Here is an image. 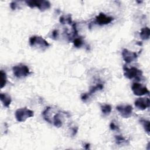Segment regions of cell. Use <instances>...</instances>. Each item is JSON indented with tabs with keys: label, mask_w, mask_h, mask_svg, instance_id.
<instances>
[{
	"label": "cell",
	"mask_w": 150,
	"mask_h": 150,
	"mask_svg": "<svg viewBox=\"0 0 150 150\" xmlns=\"http://www.w3.org/2000/svg\"><path fill=\"white\" fill-rule=\"evenodd\" d=\"M30 44L31 46H40L41 48H47L49 46V44L41 37L33 36L30 39Z\"/></svg>",
	"instance_id": "cell-5"
},
{
	"label": "cell",
	"mask_w": 150,
	"mask_h": 150,
	"mask_svg": "<svg viewBox=\"0 0 150 150\" xmlns=\"http://www.w3.org/2000/svg\"><path fill=\"white\" fill-rule=\"evenodd\" d=\"M123 70L124 76L129 79H135L139 80L142 76V71L135 67L128 68V67L124 66L123 67Z\"/></svg>",
	"instance_id": "cell-1"
},
{
	"label": "cell",
	"mask_w": 150,
	"mask_h": 150,
	"mask_svg": "<svg viewBox=\"0 0 150 150\" xmlns=\"http://www.w3.org/2000/svg\"><path fill=\"white\" fill-rule=\"evenodd\" d=\"M0 100L3 103V105L6 107H9L12 101L11 96L7 93L0 94Z\"/></svg>",
	"instance_id": "cell-11"
},
{
	"label": "cell",
	"mask_w": 150,
	"mask_h": 150,
	"mask_svg": "<svg viewBox=\"0 0 150 150\" xmlns=\"http://www.w3.org/2000/svg\"><path fill=\"white\" fill-rule=\"evenodd\" d=\"M34 115V111L27 107L18 109L15 114V118L19 122H24L28 118L33 117Z\"/></svg>",
	"instance_id": "cell-2"
},
{
	"label": "cell",
	"mask_w": 150,
	"mask_h": 150,
	"mask_svg": "<svg viewBox=\"0 0 150 150\" xmlns=\"http://www.w3.org/2000/svg\"><path fill=\"white\" fill-rule=\"evenodd\" d=\"M131 89L134 94L138 96H141L146 94H149V92L148 89L142 85L138 83H135L132 85Z\"/></svg>",
	"instance_id": "cell-6"
},
{
	"label": "cell",
	"mask_w": 150,
	"mask_h": 150,
	"mask_svg": "<svg viewBox=\"0 0 150 150\" xmlns=\"http://www.w3.org/2000/svg\"><path fill=\"white\" fill-rule=\"evenodd\" d=\"M110 128H111V130H116L118 129V127L113 122L111 123V124L110 125Z\"/></svg>",
	"instance_id": "cell-22"
},
{
	"label": "cell",
	"mask_w": 150,
	"mask_h": 150,
	"mask_svg": "<svg viewBox=\"0 0 150 150\" xmlns=\"http://www.w3.org/2000/svg\"><path fill=\"white\" fill-rule=\"evenodd\" d=\"M54 124L56 127L59 128L62 126L63 122L61 118V113H58L56 114L54 117Z\"/></svg>",
	"instance_id": "cell-13"
},
{
	"label": "cell",
	"mask_w": 150,
	"mask_h": 150,
	"mask_svg": "<svg viewBox=\"0 0 150 150\" xmlns=\"http://www.w3.org/2000/svg\"><path fill=\"white\" fill-rule=\"evenodd\" d=\"M89 97V96H88V94L87 93H83L81 96V99H82V100L83 101H86L88 99Z\"/></svg>",
	"instance_id": "cell-21"
},
{
	"label": "cell",
	"mask_w": 150,
	"mask_h": 150,
	"mask_svg": "<svg viewBox=\"0 0 150 150\" xmlns=\"http://www.w3.org/2000/svg\"><path fill=\"white\" fill-rule=\"evenodd\" d=\"M26 4L28 7L31 8L37 7L40 11H44L48 10L51 7V3L48 1H36V0H31V1H26Z\"/></svg>",
	"instance_id": "cell-3"
},
{
	"label": "cell",
	"mask_w": 150,
	"mask_h": 150,
	"mask_svg": "<svg viewBox=\"0 0 150 150\" xmlns=\"http://www.w3.org/2000/svg\"><path fill=\"white\" fill-rule=\"evenodd\" d=\"M58 36H59L58 31V30H54L52 32V37L54 38V39H56L57 38H58Z\"/></svg>",
	"instance_id": "cell-23"
},
{
	"label": "cell",
	"mask_w": 150,
	"mask_h": 150,
	"mask_svg": "<svg viewBox=\"0 0 150 150\" xmlns=\"http://www.w3.org/2000/svg\"><path fill=\"white\" fill-rule=\"evenodd\" d=\"M60 23L62 24H72V18L70 15H68L67 17H64L62 16L60 18Z\"/></svg>",
	"instance_id": "cell-18"
},
{
	"label": "cell",
	"mask_w": 150,
	"mask_h": 150,
	"mask_svg": "<svg viewBox=\"0 0 150 150\" xmlns=\"http://www.w3.org/2000/svg\"><path fill=\"white\" fill-rule=\"evenodd\" d=\"M14 75L18 78H23L28 76L30 74L29 68L24 65H19L13 68Z\"/></svg>",
	"instance_id": "cell-4"
},
{
	"label": "cell",
	"mask_w": 150,
	"mask_h": 150,
	"mask_svg": "<svg viewBox=\"0 0 150 150\" xmlns=\"http://www.w3.org/2000/svg\"><path fill=\"white\" fill-rule=\"evenodd\" d=\"M10 7L11 8L12 10H16V8H17V3L15 2V1H13L12 2L11 4H10Z\"/></svg>",
	"instance_id": "cell-24"
},
{
	"label": "cell",
	"mask_w": 150,
	"mask_h": 150,
	"mask_svg": "<svg viewBox=\"0 0 150 150\" xmlns=\"http://www.w3.org/2000/svg\"><path fill=\"white\" fill-rule=\"evenodd\" d=\"M116 109L119 112L121 116L125 118L131 117L133 110L132 107L130 105L118 106L116 107Z\"/></svg>",
	"instance_id": "cell-7"
},
{
	"label": "cell",
	"mask_w": 150,
	"mask_h": 150,
	"mask_svg": "<svg viewBox=\"0 0 150 150\" xmlns=\"http://www.w3.org/2000/svg\"><path fill=\"white\" fill-rule=\"evenodd\" d=\"M115 138L118 144H121L127 142V140L121 135H116L115 137Z\"/></svg>",
	"instance_id": "cell-20"
},
{
	"label": "cell",
	"mask_w": 150,
	"mask_h": 150,
	"mask_svg": "<svg viewBox=\"0 0 150 150\" xmlns=\"http://www.w3.org/2000/svg\"><path fill=\"white\" fill-rule=\"evenodd\" d=\"M103 89V85L102 84H97L95 86H93L91 87L90 91L89 93H87L89 97H90L91 95H92L93 93H96L98 90H102Z\"/></svg>",
	"instance_id": "cell-15"
},
{
	"label": "cell",
	"mask_w": 150,
	"mask_h": 150,
	"mask_svg": "<svg viewBox=\"0 0 150 150\" xmlns=\"http://www.w3.org/2000/svg\"><path fill=\"white\" fill-rule=\"evenodd\" d=\"M113 18L107 16L103 13H100L99 15L96 17V23L100 25H103L111 23L113 21Z\"/></svg>",
	"instance_id": "cell-10"
},
{
	"label": "cell",
	"mask_w": 150,
	"mask_h": 150,
	"mask_svg": "<svg viewBox=\"0 0 150 150\" xmlns=\"http://www.w3.org/2000/svg\"><path fill=\"white\" fill-rule=\"evenodd\" d=\"M122 56L124 61L127 63H130L135 61L138 58V54L136 52H131L127 49H124L122 52Z\"/></svg>",
	"instance_id": "cell-8"
},
{
	"label": "cell",
	"mask_w": 150,
	"mask_h": 150,
	"mask_svg": "<svg viewBox=\"0 0 150 150\" xmlns=\"http://www.w3.org/2000/svg\"><path fill=\"white\" fill-rule=\"evenodd\" d=\"M101 110L103 114L107 115H109L111 111V106L109 104H103L101 106Z\"/></svg>",
	"instance_id": "cell-16"
},
{
	"label": "cell",
	"mask_w": 150,
	"mask_h": 150,
	"mask_svg": "<svg viewBox=\"0 0 150 150\" xmlns=\"http://www.w3.org/2000/svg\"><path fill=\"white\" fill-rule=\"evenodd\" d=\"M139 122L141 124V125L143 126V128H144V130L149 134V131H150V129H149L150 123H149V121L148 120H144V119H141V120H139Z\"/></svg>",
	"instance_id": "cell-17"
},
{
	"label": "cell",
	"mask_w": 150,
	"mask_h": 150,
	"mask_svg": "<svg viewBox=\"0 0 150 150\" xmlns=\"http://www.w3.org/2000/svg\"><path fill=\"white\" fill-rule=\"evenodd\" d=\"M89 146H90V144H87L86 145V146H85V148H86V149H87Z\"/></svg>",
	"instance_id": "cell-25"
},
{
	"label": "cell",
	"mask_w": 150,
	"mask_h": 150,
	"mask_svg": "<svg viewBox=\"0 0 150 150\" xmlns=\"http://www.w3.org/2000/svg\"><path fill=\"white\" fill-rule=\"evenodd\" d=\"M150 30L148 27H145L141 29L140 37L142 40H148L149 38Z\"/></svg>",
	"instance_id": "cell-12"
},
{
	"label": "cell",
	"mask_w": 150,
	"mask_h": 150,
	"mask_svg": "<svg viewBox=\"0 0 150 150\" xmlns=\"http://www.w3.org/2000/svg\"><path fill=\"white\" fill-rule=\"evenodd\" d=\"M135 106L140 110H144L150 106V101L148 98H139L135 101Z\"/></svg>",
	"instance_id": "cell-9"
},
{
	"label": "cell",
	"mask_w": 150,
	"mask_h": 150,
	"mask_svg": "<svg viewBox=\"0 0 150 150\" xmlns=\"http://www.w3.org/2000/svg\"><path fill=\"white\" fill-rule=\"evenodd\" d=\"M73 44L74 46L76 48H80L81 47L83 44V42L82 41V39L80 38H76L74 41H73Z\"/></svg>",
	"instance_id": "cell-19"
},
{
	"label": "cell",
	"mask_w": 150,
	"mask_h": 150,
	"mask_svg": "<svg viewBox=\"0 0 150 150\" xmlns=\"http://www.w3.org/2000/svg\"><path fill=\"white\" fill-rule=\"evenodd\" d=\"M7 77L6 72L3 70H1L0 72V86L1 88L3 89L7 84Z\"/></svg>",
	"instance_id": "cell-14"
}]
</instances>
